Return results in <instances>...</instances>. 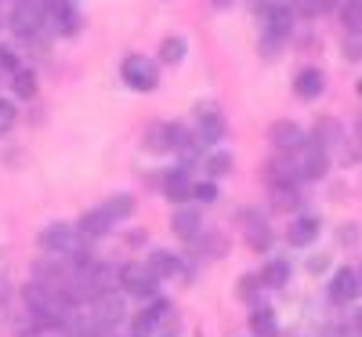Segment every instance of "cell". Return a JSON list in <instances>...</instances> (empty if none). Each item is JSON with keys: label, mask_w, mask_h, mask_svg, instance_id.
I'll return each instance as SVG.
<instances>
[{"label": "cell", "mask_w": 362, "mask_h": 337, "mask_svg": "<svg viewBox=\"0 0 362 337\" xmlns=\"http://www.w3.org/2000/svg\"><path fill=\"white\" fill-rule=\"evenodd\" d=\"M40 247L44 251H51L54 258H69V261H76V265H90V254H87V247H83V236L76 232V229H69V225H47L44 232H40Z\"/></svg>", "instance_id": "cell-1"}, {"label": "cell", "mask_w": 362, "mask_h": 337, "mask_svg": "<svg viewBox=\"0 0 362 337\" xmlns=\"http://www.w3.org/2000/svg\"><path fill=\"white\" fill-rule=\"evenodd\" d=\"M25 304L33 309L37 319H58L66 309H69V297L58 283H47V280H37L25 287Z\"/></svg>", "instance_id": "cell-2"}, {"label": "cell", "mask_w": 362, "mask_h": 337, "mask_svg": "<svg viewBox=\"0 0 362 337\" xmlns=\"http://www.w3.org/2000/svg\"><path fill=\"white\" fill-rule=\"evenodd\" d=\"M119 76H124L127 87L145 91V95L160 87V66L153 62V58H145V55H127L124 66H119Z\"/></svg>", "instance_id": "cell-3"}, {"label": "cell", "mask_w": 362, "mask_h": 337, "mask_svg": "<svg viewBox=\"0 0 362 337\" xmlns=\"http://www.w3.org/2000/svg\"><path fill=\"white\" fill-rule=\"evenodd\" d=\"M116 283L124 287L131 297H156V275L153 268H148L145 261H127V265H119V275H116Z\"/></svg>", "instance_id": "cell-4"}, {"label": "cell", "mask_w": 362, "mask_h": 337, "mask_svg": "<svg viewBox=\"0 0 362 337\" xmlns=\"http://www.w3.org/2000/svg\"><path fill=\"white\" fill-rule=\"evenodd\" d=\"M44 18H47V8H44V0H18L15 11H11V29L18 37H37L40 29H44Z\"/></svg>", "instance_id": "cell-5"}, {"label": "cell", "mask_w": 362, "mask_h": 337, "mask_svg": "<svg viewBox=\"0 0 362 337\" xmlns=\"http://www.w3.org/2000/svg\"><path fill=\"white\" fill-rule=\"evenodd\" d=\"M196 120H199V142L203 145H218V142H225V131H228V124H225V116L218 113V105H196Z\"/></svg>", "instance_id": "cell-6"}, {"label": "cell", "mask_w": 362, "mask_h": 337, "mask_svg": "<svg viewBox=\"0 0 362 337\" xmlns=\"http://www.w3.org/2000/svg\"><path fill=\"white\" fill-rule=\"evenodd\" d=\"M90 316L112 330V326H119L127 319V304H124V297H119L116 290H102V294H95V309H90Z\"/></svg>", "instance_id": "cell-7"}, {"label": "cell", "mask_w": 362, "mask_h": 337, "mask_svg": "<svg viewBox=\"0 0 362 337\" xmlns=\"http://www.w3.org/2000/svg\"><path fill=\"white\" fill-rule=\"evenodd\" d=\"M290 29H293V11L283 8V4H276V8L268 11V18H264V44H268V51L279 47L290 37Z\"/></svg>", "instance_id": "cell-8"}, {"label": "cell", "mask_w": 362, "mask_h": 337, "mask_svg": "<svg viewBox=\"0 0 362 337\" xmlns=\"http://www.w3.org/2000/svg\"><path fill=\"white\" fill-rule=\"evenodd\" d=\"M268 142L279 152H297L308 138H305V131H300V124H293V120H276V124L268 127Z\"/></svg>", "instance_id": "cell-9"}, {"label": "cell", "mask_w": 362, "mask_h": 337, "mask_svg": "<svg viewBox=\"0 0 362 337\" xmlns=\"http://www.w3.org/2000/svg\"><path fill=\"white\" fill-rule=\"evenodd\" d=\"M362 294V283H358V272L355 268H337L334 272V280H329V297H334L337 304H348V301H355Z\"/></svg>", "instance_id": "cell-10"}, {"label": "cell", "mask_w": 362, "mask_h": 337, "mask_svg": "<svg viewBox=\"0 0 362 337\" xmlns=\"http://www.w3.org/2000/svg\"><path fill=\"white\" fill-rule=\"evenodd\" d=\"M297 152H300V164H297V171L305 174V178H322V174L329 171V156H326V149H322V145L305 142Z\"/></svg>", "instance_id": "cell-11"}, {"label": "cell", "mask_w": 362, "mask_h": 337, "mask_svg": "<svg viewBox=\"0 0 362 337\" xmlns=\"http://www.w3.org/2000/svg\"><path fill=\"white\" fill-rule=\"evenodd\" d=\"M315 239H319V218L300 214V218L290 222V229H286V243H290V247H312Z\"/></svg>", "instance_id": "cell-12"}, {"label": "cell", "mask_w": 362, "mask_h": 337, "mask_svg": "<svg viewBox=\"0 0 362 337\" xmlns=\"http://www.w3.org/2000/svg\"><path fill=\"white\" fill-rule=\"evenodd\" d=\"M170 229H174V236H181V239H196V236L203 232V214H199L196 207H181V210H174Z\"/></svg>", "instance_id": "cell-13"}, {"label": "cell", "mask_w": 362, "mask_h": 337, "mask_svg": "<svg viewBox=\"0 0 362 337\" xmlns=\"http://www.w3.org/2000/svg\"><path fill=\"white\" fill-rule=\"evenodd\" d=\"M322 87H326L322 73H319L315 66H308V69H300V73H297V80H293V95H297L300 102H312V98L322 95Z\"/></svg>", "instance_id": "cell-14"}, {"label": "cell", "mask_w": 362, "mask_h": 337, "mask_svg": "<svg viewBox=\"0 0 362 337\" xmlns=\"http://www.w3.org/2000/svg\"><path fill=\"white\" fill-rule=\"evenodd\" d=\"M112 225H116V222H112L109 214H105V207H95V210H87L83 218H80L76 232H80L83 239H98V236H105Z\"/></svg>", "instance_id": "cell-15"}, {"label": "cell", "mask_w": 362, "mask_h": 337, "mask_svg": "<svg viewBox=\"0 0 362 337\" xmlns=\"http://www.w3.org/2000/svg\"><path fill=\"white\" fill-rule=\"evenodd\" d=\"M174 135H177V124H148L145 149L148 152H170L174 149Z\"/></svg>", "instance_id": "cell-16"}, {"label": "cell", "mask_w": 362, "mask_h": 337, "mask_svg": "<svg viewBox=\"0 0 362 337\" xmlns=\"http://www.w3.org/2000/svg\"><path fill=\"white\" fill-rule=\"evenodd\" d=\"M163 196H167V200H177V203L192 200V178H189V171H167V178H163Z\"/></svg>", "instance_id": "cell-17"}, {"label": "cell", "mask_w": 362, "mask_h": 337, "mask_svg": "<svg viewBox=\"0 0 362 337\" xmlns=\"http://www.w3.org/2000/svg\"><path fill=\"white\" fill-rule=\"evenodd\" d=\"M145 265L153 268L156 280H170V275H177V268H181V258L170 254V251H153V254L145 258Z\"/></svg>", "instance_id": "cell-18"}, {"label": "cell", "mask_w": 362, "mask_h": 337, "mask_svg": "<svg viewBox=\"0 0 362 337\" xmlns=\"http://www.w3.org/2000/svg\"><path fill=\"white\" fill-rule=\"evenodd\" d=\"M257 280H261L264 287H272V290H279V287H286V283H290V261H283V258H276V261H268V265H264V272L257 275Z\"/></svg>", "instance_id": "cell-19"}, {"label": "cell", "mask_w": 362, "mask_h": 337, "mask_svg": "<svg viewBox=\"0 0 362 337\" xmlns=\"http://www.w3.org/2000/svg\"><path fill=\"white\" fill-rule=\"evenodd\" d=\"M337 142H344V127L337 124V120H329V116H322L319 124H315V145L329 149V145H337Z\"/></svg>", "instance_id": "cell-20"}, {"label": "cell", "mask_w": 362, "mask_h": 337, "mask_svg": "<svg viewBox=\"0 0 362 337\" xmlns=\"http://www.w3.org/2000/svg\"><path fill=\"white\" fill-rule=\"evenodd\" d=\"M247 243H250V251H268L272 247V229L261 218H250V214H247Z\"/></svg>", "instance_id": "cell-21"}, {"label": "cell", "mask_w": 362, "mask_h": 337, "mask_svg": "<svg viewBox=\"0 0 362 337\" xmlns=\"http://www.w3.org/2000/svg\"><path fill=\"white\" fill-rule=\"evenodd\" d=\"M272 203H276V210H297L300 193L290 185V181H276V185H272Z\"/></svg>", "instance_id": "cell-22"}, {"label": "cell", "mask_w": 362, "mask_h": 337, "mask_svg": "<svg viewBox=\"0 0 362 337\" xmlns=\"http://www.w3.org/2000/svg\"><path fill=\"white\" fill-rule=\"evenodd\" d=\"M232 167H235V160H232L228 149H214V152L206 156V164H203V171H206L210 178H225V174H232Z\"/></svg>", "instance_id": "cell-23"}, {"label": "cell", "mask_w": 362, "mask_h": 337, "mask_svg": "<svg viewBox=\"0 0 362 337\" xmlns=\"http://www.w3.org/2000/svg\"><path fill=\"white\" fill-rule=\"evenodd\" d=\"M250 330H254V337H276V333H279L276 312H272V309H254V316H250Z\"/></svg>", "instance_id": "cell-24"}, {"label": "cell", "mask_w": 362, "mask_h": 337, "mask_svg": "<svg viewBox=\"0 0 362 337\" xmlns=\"http://www.w3.org/2000/svg\"><path fill=\"white\" fill-rule=\"evenodd\" d=\"M54 22H58V33H66V37H73L80 29V15L73 11V4H66V0L54 4Z\"/></svg>", "instance_id": "cell-25"}, {"label": "cell", "mask_w": 362, "mask_h": 337, "mask_svg": "<svg viewBox=\"0 0 362 337\" xmlns=\"http://www.w3.org/2000/svg\"><path fill=\"white\" fill-rule=\"evenodd\" d=\"M185 51H189L185 37H163V44H160V62H167V66H177L181 58H185Z\"/></svg>", "instance_id": "cell-26"}, {"label": "cell", "mask_w": 362, "mask_h": 337, "mask_svg": "<svg viewBox=\"0 0 362 337\" xmlns=\"http://www.w3.org/2000/svg\"><path fill=\"white\" fill-rule=\"evenodd\" d=\"M69 333H73V337H105V333H109V326H105V323H98L95 316H80V319L69 326Z\"/></svg>", "instance_id": "cell-27"}, {"label": "cell", "mask_w": 362, "mask_h": 337, "mask_svg": "<svg viewBox=\"0 0 362 337\" xmlns=\"http://www.w3.org/2000/svg\"><path fill=\"white\" fill-rule=\"evenodd\" d=\"M105 214H109L112 222H124V218H131V214H134V196H127V193L112 196V200L105 203Z\"/></svg>", "instance_id": "cell-28"}, {"label": "cell", "mask_w": 362, "mask_h": 337, "mask_svg": "<svg viewBox=\"0 0 362 337\" xmlns=\"http://www.w3.org/2000/svg\"><path fill=\"white\" fill-rule=\"evenodd\" d=\"M341 22L348 33H362V0H348L341 4Z\"/></svg>", "instance_id": "cell-29"}, {"label": "cell", "mask_w": 362, "mask_h": 337, "mask_svg": "<svg viewBox=\"0 0 362 337\" xmlns=\"http://www.w3.org/2000/svg\"><path fill=\"white\" fill-rule=\"evenodd\" d=\"M15 95L18 98H33L37 95V76L25 73V69H15Z\"/></svg>", "instance_id": "cell-30"}, {"label": "cell", "mask_w": 362, "mask_h": 337, "mask_svg": "<svg viewBox=\"0 0 362 337\" xmlns=\"http://www.w3.org/2000/svg\"><path fill=\"white\" fill-rule=\"evenodd\" d=\"M199 236H203V254H206V258H221V254H225V236H221V232H206V229H203Z\"/></svg>", "instance_id": "cell-31"}, {"label": "cell", "mask_w": 362, "mask_h": 337, "mask_svg": "<svg viewBox=\"0 0 362 337\" xmlns=\"http://www.w3.org/2000/svg\"><path fill=\"white\" fill-rule=\"evenodd\" d=\"M218 185L214 181H192V200H199V203H218Z\"/></svg>", "instance_id": "cell-32"}, {"label": "cell", "mask_w": 362, "mask_h": 337, "mask_svg": "<svg viewBox=\"0 0 362 337\" xmlns=\"http://www.w3.org/2000/svg\"><path fill=\"white\" fill-rule=\"evenodd\" d=\"M156 326H160V323H156L153 316H148V312H138V316H134V323H131V333H134V337H153V333H156Z\"/></svg>", "instance_id": "cell-33"}, {"label": "cell", "mask_w": 362, "mask_h": 337, "mask_svg": "<svg viewBox=\"0 0 362 337\" xmlns=\"http://www.w3.org/2000/svg\"><path fill=\"white\" fill-rule=\"evenodd\" d=\"M15 116H18V113H15V105H11V102H0V135H8V131H11Z\"/></svg>", "instance_id": "cell-34"}, {"label": "cell", "mask_w": 362, "mask_h": 337, "mask_svg": "<svg viewBox=\"0 0 362 337\" xmlns=\"http://www.w3.org/2000/svg\"><path fill=\"white\" fill-rule=\"evenodd\" d=\"M0 66L11 69V73L22 69V66H18V51H15V47H0Z\"/></svg>", "instance_id": "cell-35"}, {"label": "cell", "mask_w": 362, "mask_h": 337, "mask_svg": "<svg viewBox=\"0 0 362 337\" xmlns=\"http://www.w3.org/2000/svg\"><path fill=\"white\" fill-rule=\"evenodd\" d=\"M257 283H261V280H257V275H243V280H239V297H250Z\"/></svg>", "instance_id": "cell-36"}, {"label": "cell", "mask_w": 362, "mask_h": 337, "mask_svg": "<svg viewBox=\"0 0 362 337\" xmlns=\"http://www.w3.org/2000/svg\"><path fill=\"white\" fill-rule=\"evenodd\" d=\"M293 8H297V11H305V15L322 11V8H319V0H293Z\"/></svg>", "instance_id": "cell-37"}, {"label": "cell", "mask_w": 362, "mask_h": 337, "mask_svg": "<svg viewBox=\"0 0 362 337\" xmlns=\"http://www.w3.org/2000/svg\"><path fill=\"white\" fill-rule=\"evenodd\" d=\"M341 239H344V243H355V239H358V232H355V225H344V232H341Z\"/></svg>", "instance_id": "cell-38"}, {"label": "cell", "mask_w": 362, "mask_h": 337, "mask_svg": "<svg viewBox=\"0 0 362 337\" xmlns=\"http://www.w3.org/2000/svg\"><path fill=\"white\" fill-rule=\"evenodd\" d=\"M308 268H312V272H322V268H326V258H315V261H312Z\"/></svg>", "instance_id": "cell-39"}, {"label": "cell", "mask_w": 362, "mask_h": 337, "mask_svg": "<svg viewBox=\"0 0 362 337\" xmlns=\"http://www.w3.org/2000/svg\"><path fill=\"white\" fill-rule=\"evenodd\" d=\"M355 326H358V330H362V312H358V319H355Z\"/></svg>", "instance_id": "cell-40"}, {"label": "cell", "mask_w": 362, "mask_h": 337, "mask_svg": "<svg viewBox=\"0 0 362 337\" xmlns=\"http://www.w3.org/2000/svg\"><path fill=\"white\" fill-rule=\"evenodd\" d=\"M358 98H362V80H358Z\"/></svg>", "instance_id": "cell-41"}, {"label": "cell", "mask_w": 362, "mask_h": 337, "mask_svg": "<svg viewBox=\"0 0 362 337\" xmlns=\"http://www.w3.org/2000/svg\"><path fill=\"white\" fill-rule=\"evenodd\" d=\"M358 283H362V268H358Z\"/></svg>", "instance_id": "cell-42"}, {"label": "cell", "mask_w": 362, "mask_h": 337, "mask_svg": "<svg viewBox=\"0 0 362 337\" xmlns=\"http://www.w3.org/2000/svg\"><path fill=\"white\" fill-rule=\"evenodd\" d=\"M66 4H76V0H66Z\"/></svg>", "instance_id": "cell-43"}, {"label": "cell", "mask_w": 362, "mask_h": 337, "mask_svg": "<svg viewBox=\"0 0 362 337\" xmlns=\"http://www.w3.org/2000/svg\"><path fill=\"white\" fill-rule=\"evenodd\" d=\"M160 337H170V333H160Z\"/></svg>", "instance_id": "cell-44"}]
</instances>
